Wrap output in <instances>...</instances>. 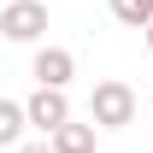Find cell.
Returning a JSON list of instances; mask_svg holds the SVG:
<instances>
[{
    "mask_svg": "<svg viewBox=\"0 0 153 153\" xmlns=\"http://www.w3.org/2000/svg\"><path fill=\"white\" fill-rule=\"evenodd\" d=\"M0 36L18 41V47L41 41V36H47V6H41V0H6V12H0Z\"/></svg>",
    "mask_w": 153,
    "mask_h": 153,
    "instance_id": "cell-2",
    "label": "cell"
},
{
    "mask_svg": "<svg viewBox=\"0 0 153 153\" xmlns=\"http://www.w3.org/2000/svg\"><path fill=\"white\" fill-rule=\"evenodd\" d=\"M18 153H53V141H47V135H41V141H24Z\"/></svg>",
    "mask_w": 153,
    "mask_h": 153,
    "instance_id": "cell-8",
    "label": "cell"
},
{
    "mask_svg": "<svg viewBox=\"0 0 153 153\" xmlns=\"http://www.w3.org/2000/svg\"><path fill=\"white\" fill-rule=\"evenodd\" d=\"M112 6V18L124 24V30H141V24L153 18V0H106Z\"/></svg>",
    "mask_w": 153,
    "mask_h": 153,
    "instance_id": "cell-7",
    "label": "cell"
},
{
    "mask_svg": "<svg viewBox=\"0 0 153 153\" xmlns=\"http://www.w3.org/2000/svg\"><path fill=\"white\" fill-rule=\"evenodd\" d=\"M141 36H147V53H153V18H147V24H141Z\"/></svg>",
    "mask_w": 153,
    "mask_h": 153,
    "instance_id": "cell-9",
    "label": "cell"
},
{
    "mask_svg": "<svg viewBox=\"0 0 153 153\" xmlns=\"http://www.w3.org/2000/svg\"><path fill=\"white\" fill-rule=\"evenodd\" d=\"M30 76H36V82H47V88H65V82L76 76V53H71V47H36Z\"/></svg>",
    "mask_w": 153,
    "mask_h": 153,
    "instance_id": "cell-4",
    "label": "cell"
},
{
    "mask_svg": "<svg viewBox=\"0 0 153 153\" xmlns=\"http://www.w3.org/2000/svg\"><path fill=\"white\" fill-rule=\"evenodd\" d=\"M47 141H53V153H94V118H88V124H71V118H65Z\"/></svg>",
    "mask_w": 153,
    "mask_h": 153,
    "instance_id": "cell-5",
    "label": "cell"
},
{
    "mask_svg": "<svg viewBox=\"0 0 153 153\" xmlns=\"http://www.w3.org/2000/svg\"><path fill=\"white\" fill-rule=\"evenodd\" d=\"M24 118H30V130L53 135L65 118H71V100H65V88H47V82H36V94L24 100Z\"/></svg>",
    "mask_w": 153,
    "mask_h": 153,
    "instance_id": "cell-3",
    "label": "cell"
},
{
    "mask_svg": "<svg viewBox=\"0 0 153 153\" xmlns=\"http://www.w3.org/2000/svg\"><path fill=\"white\" fill-rule=\"evenodd\" d=\"M30 118H24V100H0V147H18Z\"/></svg>",
    "mask_w": 153,
    "mask_h": 153,
    "instance_id": "cell-6",
    "label": "cell"
},
{
    "mask_svg": "<svg viewBox=\"0 0 153 153\" xmlns=\"http://www.w3.org/2000/svg\"><path fill=\"white\" fill-rule=\"evenodd\" d=\"M88 118H94V130H124L135 124V88L130 82H94V94H88Z\"/></svg>",
    "mask_w": 153,
    "mask_h": 153,
    "instance_id": "cell-1",
    "label": "cell"
}]
</instances>
